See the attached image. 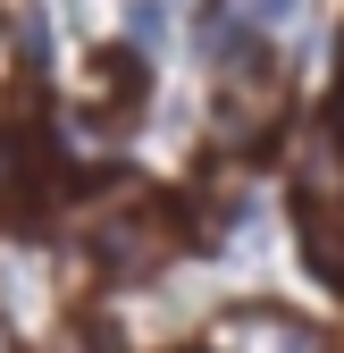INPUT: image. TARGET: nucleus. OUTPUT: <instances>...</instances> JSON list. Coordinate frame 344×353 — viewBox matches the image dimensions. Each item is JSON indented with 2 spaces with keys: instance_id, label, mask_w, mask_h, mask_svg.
Here are the masks:
<instances>
[{
  "instance_id": "f03ea898",
  "label": "nucleus",
  "mask_w": 344,
  "mask_h": 353,
  "mask_svg": "<svg viewBox=\"0 0 344 353\" xmlns=\"http://www.w3.org/2000/svg\"><path fill=\"white\" fill-rule=\"evenodd\" d=\"M252 17H269V26H277V17H294V0H252Z\"/></svg>"
},
{
  "instance_id": "f257e3e1",
  "label": "nucleus",
  "mask_w": 344,
  "mask_h": 353,
  "mask_svg": "<svg viewBox=\"0 0 344 353\" xmlns=\"http://www.w3.org/2000/svg\"><path fill=\"white\" fill-rule=\"evenodd\" d=\"M126 26H135V42H160V0H135V17H126Z\"/></svg>"
},
{
  "instance_id": "7ed1b4c3",
  "label": "nucleus",
  "mask_w": 344,
  "mask_h": 353,
  "mask_svg": "<svg viewBox=\"0 0 344 353\" xmlns=\"http://www.w3.org/2000/svg\"><path fill=\"white\" fill-rule=\"evenodd\" d=\"M336 143H344V110H336Z\"/></svg>"
}]
</instances>
